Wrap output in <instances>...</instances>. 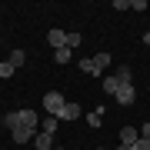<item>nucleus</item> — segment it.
<instances>
[{
	"label": "nucleus",
	"mask_w": 150,
	"mask_h": 150,
	"mask_svg": "<svg viewBox=\"0 0 150 150\" xmlns=\"http://www.w3.org/2000/svg\"><path fill=\"white\" fill-rule=\"evenodd\" d=\"M87 123H90V127H100L103 123V107H97L93 113H87Z\"/></svg>",
	"instance_id": "13"
},
{
	"label": "nucleus",
	"mask_w": 150,
	"mask_h": 150,
	"mask_svg": "<svg viewBox=\"0 0 150 150\" xmlns=\"http://www.w3.org/2000/svg\"><path fill=\"white\" fill-rule=\"evenodd\" d=\"M54 60H57V64H70V47H60V50H54Z\"/></svg>",
	"instance_id": "14"
},
{
	"label": "nucleus",
	"mask_w": 150,
	"mask_h": 150,
	"mask_svg": "<svg viewBox=\"0 0 150 150\" xmlns=\"http://www.w3.org/2000/svg\"><path fill=\"white\" fill-rule=\"evenodd\" d=\"M54 150H64V147H54Z\"/></svg>",
	"instance_id": "26"
},
{
	"label": "nucleus",
	"mask_w": 150,
	"mask_h": 150,
	"mask_svg": "<svg viewBox=\"0 0 150 150\" xmlns=\"http://www.w3.org/2000/svg\"><path fill=\"white\" fill-rule=\"evenodd\" d=\"M140 137H144V140H150V120L144 123V127H140Z\"/></svg>",
	"instance_id": "23"
},
{
	"label": "nucleus",
	"mask_w": 150,
	"mask_h": 150,
	"mask_svg": "<svg viewBox=\"0 0 150 150\" xmlns=\"http://www.w3.org/2000/svg\"><path fill=\"white\" fill-rule=\"evenodd\" d=\"M13 64H10V60H4V64H0V77H4V80H7V77H13Z\"/></svg>",
	"instance_id": "15"
},
{
	"label": "nucleus",
	"mask_w": 150,
	"mask_h": 150,
	"mask_svg": "<svg viewBox=\"0 0 150 150\" xmlns=\"http://www.w3.org/2000/svg\"><path fill=\"white\" fill-rule=\"evenodd\" d=\"M64 103H67V100H64V93H60V90H50V93H43V110H47L50 117H57Z\"/></svg>",
	"instance_id": "1"
},
{
	"label": "nucleus",
	"mask_w": 150,
	"mask_h": 150,
	"mask_svg": "<svg viewBox=\"0 0 150 150\" xmlns=\"http://www.w3.org/2000/svg\"><path fill=\"white\" fill-rule=\"evenodd\" d=\"M113 10H130V0H113Z\"/></svg>",
	"instance_id": "20"
},
{
	"label": "nucleus",
	"mask_w": 150,
	"mask_h": 150,
	"mask_svg": "<svg viewBox=\"0 0 150 150\" xmlns=\"http://www.w3.org/2000/svg\"><path fill=\"white\" fill-rule=\"evenodd\" d=\"M93 60H97V64H100V70H107V67H110V54H97Z\"/></svg>",
	"instance_id": "19"
},
{
	"label": "nucleus",
	"mask_w": 150,
	"mask_h": 150,
	"mask_svg": "<svg viewBox=\"0 0 150 150\" xmlns=\"http://www.w3.org/2000/svg\"><path fill=\"white\" fill-rule=\"evenodd\" d=\"M97 150H103V147H97Z\"/></svg>",
	"instance_id": "27"
},
{
	"label": "nucleus",
	"mask_w": 150,
	"mask_h": 150,
	"mask_svg": "<svg viewBox=\"0 0 150 150\" xmlns=\"http://www.w3.org/2000/svg\"><path fill=\"white\" fill-rule=\"evenodd\" d=\"M57 117H50V113H47V117H43V123H40V130H43V134H50V137H54V130H57Z\"/></svg>",
	"instance_id": "12"
},
{
	"label": "nucleus",
	"mask_w": 150,
	"mask_h": 150,
	"mask_svg": "<svg viewBox=\"0 0 150 150\" xmlns=\"http://www.w3.org/2000/svg\"><path fill=\"white\" fill-rule=\"evenodd\" d=\"M10 134H13V144H30V140L40 134V130H30V127H20V123H17Z\"/></svg>",
	"instance_id": "4"
},
{
	"label": "nucleus",
	"mask_w": 150,
	"mask_h": 150,
	"mask_svg": "<svg viewBox=\"0 0 150 150\" xmlns=\"http://www.w3.org/2000/svg\"><path fill=\"white\" fill-rule=\"evenodd\" d=\"M113 100H117L120 107H134V100H137V90H134V83H120V90L113 93Z\"/></svg>",
	"instance_id": "2"
},
{
	"label": "nucleus",
	"mask_w": 150,
	"mask_h": 150,
	"mask_svg": "<svg viewBox=\"0 0 150 150\" xmlns=\"http://www.w3.org/2000/svg\"><path fill=\"white\" fill-rule=\"evenodd\" d=\"M130 10H147V0H130Z\"/></svg>",
	"instance_id": "21"
},
{
	"label": "nucleus",
	"mask_w": 150,
	"mask_h": 150,
	"mask_svg": "<svg viewBox=\"0 0 150 150\" xmlns=\"http://www.w3.org/2000/svg\"><path fill=\"white\" fill-rule=\"evenodd\" d=\"M33 147H37V150H54V137H50V134H43V130H40V134L33 137Z\"/></svg>",
	"instance_id": "8"
},
{
	"label": "nucleus",
	"mask_w": 150,
	"mask_h": 150,
	"mask_svg": "<svg viewBox=\"0 0 150 150\" xmlns=\"http://www.w3.org/2000/svg\"><path fill=\"white\" fill-rule=\"evenodd\" d=\"M100 87H103V93H117V90H120V80L110 74V77H103V83H100Z\"/></svg>",
	"instance_id": "11"
},
{
	"label": "nucleus",
	"mask_w": 150,
	"mask_h": 150,
	"mask_svg": "<svg viewBox=\"0 0 150 150\" xmlns=\"http://www.w3.org/2000/svg\"><path fill=\"white\" fill-rule=\"evenodd\" d=\"M7 60H10V64H13V67H20V64H23V60H27V54H23V50H13V54H10V57H7Z\"/></svg>",
	"instance_id": "16"
},
{
	"label": "nucleus",
	"mask_w": 150,
	"mask_h": 150,
	"mask_svg": "<svg viewBox=\"0 0 150 150\" xmlns=\"http://www.w3.org/2000/svg\"><path fill=\"white\" fill-rule=\"evenodd\" d=\"M17 120H20V127L40 130V117H37V113H33V110H27V107H23V110H17Z\"/></svg>",
	"instance_id": "3"
},
{
	"label": "nucleus",
	"mask_w": 150,
	"mask_h": 150,
	"mask_svg": "<svg viewBox=\"0 0 150 150\" xmlns=\"http://www.w3.org/2000/svg\"><path fill=\"white\" fill-rule=\"evenodd\" d=\"M80 40H83L80 33H67V47H70V50H77V47H80Z\"/></svg>",
	"instance_id": "17"
},
{
	"label": "nucleus",
	"mask_w": 150,
	"mask_h": 150,
	"mask_svg": "<svg viewBox=\"0 0 150 150\" xmlns=\"http://www.w3.org/2000/svg\"><path fill=\"white\" fill-rule=\"evenodd\" d=\"M113 77H117L120 83H130V80H134V70H130L127 64H120V67H117V74H113Z\"/></svg>",
	"instance_id": "10"
},
{
	"label": "nucleus",
	"mask_w": 150,
	"mask_h": 150,
	"mask_svg": "<svg viewBox=\"0 0 150 150\" xmlns=\"http://www.w3.org/2000/svg\"><path fill=\"white\" fill-rule=\"evenodd\" d=\"M134 150H150V140H144V137H140L137 144H134Z\"/></svg>",
	"instance_id": "22"
},
{
	"label": "nucleus",
	"mask_w": 150,
	"mask_h": 150,
	"mask_svg": "<svg viewBox=\"0 0 150 150\" xmlns=\"http://www.w3.org/2000/svg\"><path fill=\"white\" fill-rule=\"evenodd\" d=\"M137 140H140V130L137 127H123L120 130V144H137Z\"/></svg>",
	"instance_id": "9"
},
{
	"label": "nucleus",
	"mask_w": 150,
	"mask_h": 150,
	"mask_svg": "<svg viewBox=\"0 0 150 150\" xmlns=\"http://www.w3.org/2000/svg\"><path fill=\"white\" fill-rule=\"evenodd\" d=\"M80 70H83V74H90V77H100V74H103V70H100V64H97L93 57H87V60H80Z\"/></svg>",
	"instance_id": "7"
},
{
	"label": "nucleus",
	"mask_w": 150,
	"mask_h": 150,
	"mask_svg": "<svg viewBox=\"0 0 150 150\" xmlns=\"http://www.w3.org/2000/svg\"><path fill=\"white\" fill-rule=\"evenodd\" d=\"M144 43H147V47H150V30H147V33H144Z\"/></svg>",
	"instance_id": "25"
},
{
	"label": "nucleus",
	"mask_w": 150,
	"mask_h": 150,
	"mask_svg": "<svg viewBox=\"0 0 150 150\" xmlns=\"http://www.w3.org/2000/svg\"><path fill=\"white\" fill-rule=\"evenodd\" d=\"M77 117H80V103H74V100H67L57 113V120H77Z\"/></svg>",
	"instance_id": "5"
},
{
	"label": "nucleus",
	"mask_w": 150,
	"mask_h": 150,
	"mask_svg": "<svg viewBox=\"0 0 150 150\" xmlns=\"http://www.w3.org/2000/svg\"><path fill=\"white\" fill-rule=\"evenodd\" d=\"M117 150H134V144H117Z\"/></svg>",
	"instance_id": "24"
},
{
	"label": "nucleus",
	"mask_w": 150,
	"mask_h": 150,
	"mask_svg": "<svg viewBox=\"0 0 150 150\" xmlns=\"http://www.w3.org/2000/svg\"><path fill=\"white\" fill-rule=\"evenodd\" d=\"M47 43H50V47H54V50H60V47H67V33L54 27V30L47 33Z\"/></svg>",
	"instance_id": "6"
},
{
	"label": "nucleus",
	"mask_w": 150,
	"mask_h": 150,
	"mask_svg": "<svg viewBox=\"0 0 150 150\" xmlns=\"http://www.w3.org/2000/svg\"><path fill=\"white\" fill-rule=\"evenodd\" d=\"M17 123H20V120H17V110H13V113H7V117H4V127H7V130H13Z\"/></svg>",
	"instance_id": "18"
}]
</instances>
